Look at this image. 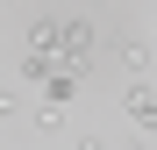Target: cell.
I'll return each instance as SVG.
<instances>
[{
    "mask_svg": "<svg viewBox=\"0 0 157 150\" xmlns=\"http://www.w3.org/2000/svg\"><path fill=\"white\" fill-rule=\"evenodd\" d=\"M93 50H100V29H93L86 14H64V21H57V57H64L71 71H78V64L93 57Z\"/></svg>",
    "mask_w": 157,
    "mask_h": 150,
    "instance_id": "1",
    "label": "cell"
},
{
    "mask_svg": "<svg viewBox=\"0 0 157 150\" xmlns=\"http://www.w3.org/2000/svg\"><path fill=\"white\" fill-rule=\"evenodd\" d=\"M128 121L143 136H157V86H128Z\"/></svg>",
    "mask_w": 157,
    "mask_h": 150,
    "instance_id": "2",
    "label": "cell"
},
{
    "mask_svg": "<svg viewBox=\"0 0 157 150\" xmlns=\"http://www.w3.org/2000/svg\"><path fill=\"white\" fill-rule=\"evenodd\" d=\"M71 93H78V71L64 64V71H57V79H50V107H64V100H71Z\"/></svg>",
    "mask_w": 157,
    "mask_h": 150,
    "instance_id": "3",
    "label": "cell"
},
{
    "mask_svg": "<svg viewBox=\"0 0 157 150\" xmlns=\"http://www.w3.org/2000/svg\"><path fill=\"white\" fill-rule=\"evenodd\" d=\"M36 129H43V136H57V129H64V107H50V100H43V107H36Z\"/></svg>",
    "mask_w": 157,
    "mask_h": 150,
    "instance_id": "4",
    "label": "cell"
},
{
    "mask_svg": "<svg viewBox=\"0 0 157 150\" xmlns=\"http://www.w3.org/2000/svg\"><path fill=\"white\" fill-rule=\"evenodd\" d=\"M7 114H14V93H7V86H0V121H7Z\"/></svg>",
    "mask_w": 157,
    "mask_h": 150,
    "instance_id": "5",
    "label": "cell"
},
{
    "mask_svg": "<svg viewBox=\"0 0 157 150\" xmlns=\"http://www.w3.org/2000/svg\"><path fill=\"white\" fill-rule=\"evenodd\" d=\"M78 150H107V143H100V136H86V143H78Z\"/></svg>",
    "mask_w": 157,
    "mask_h": 150,
    "instance_id": "6",
    "label": "cell"
},
{
    "mask_svg": "<svg viewBox=\"0 0 157 150\" xmlns=\"http://www.w3.org/2000/svg\"><path fill=\"white\" fill-rule=\"evenodd\" d=\"M128 150H150V143H128Z\"/></svg>",
    "mask_w": 157,
    "mask_h": 150,
    "instance_id": "7",
    "label": "cell"
},
{
    "mask_svg": "<svg viewBox=\"0 0 157 150\" xmlns=\"http://www.w3.org/2000/svg\"><path fill=\"white\" fill-rule=\"evenodd\" d=\"M50 7H64V0H50Z\"/></svg>",
    "mask_w": 157,
    "mask_h": 150,
    "instance_id": "8",
    "label": "cell"
}]
</instances>
